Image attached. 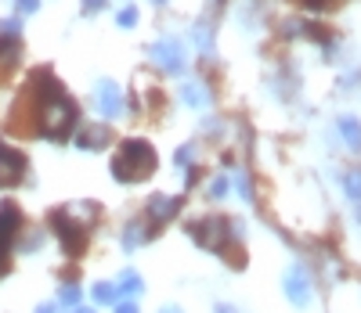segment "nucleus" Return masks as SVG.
<instances>
[{"label": "nucleus", "mask_w": 361, "mask_h": 313, "mask_svg": "<svg viewBox=\"0 0 361 313\" xmlns=\"http://www.w3.org/2000/svg\"><path fill=\"white\" fill-rule=\"evenodd\" d=\"M152 61L159 69H166V72H180V69H185V51H180L177 40H159L152 47Z\"/></svg>", "instance_id": "423d86ee"}, {"label": "nucleus", "mask_w": 361, "mask_h": 313, "mask_svg": "<svg viewBox=\"0 0 361 313\" xmlns=\"http://www.w3.org/2000/svg\"><path fill=\"white\" fill-rule=\"evenodd\" d=\"M37 313H62V306H58V302H44V306H37Z\"/></svg>", "instance_id": "bb28decb"}, {"label": "nucleus", "mask_w": 361, "mask_h": 313, "mask_svg": "<svg viewBox=\"0 0 361 313\" xmlns=\"http://www.w3.org/2000/svg\"><path fill=\"white\" fill-rule=\"evenodd\" d=\"M116 25H123V29H134L137 25V8H123L116 15Z\"/></svg>", "instance_id": "a211bd4d"}, {"label": "nucleus", "mask_w": 361, "mask_h": 313, "mask_svg": "<svg viewBox=\"0 0 361 313\" xmlns=\"http://www.w3.org/2000/svg\"><path fill=\"white\" fill-rule=\"evenodd\" d=\"M173 162H177V166H188V162H192V144H185V148H177V155H173Z\"/></svg>", "instance_id": "5701e85b"}, {"label": "nucleus", "mask_w": 361, "mask_h": 313, "mask_svg": "<svg viewBox=\"0 0 361 313\" xmlns=\"http://www.w3.org/2000/svg\"><path fill=\"white\" fill-rule=\"evenodd\" d=\"M180 98H185V105H192V108H202L209 98H206V90L199 87V83H185L180 87Z\"/></svg>", "instance_id": "ddd939ff"}, {"label": "nucleus", "mask_w": 361, "mask_h": 313, "mask_svg": "<svg viewBox=\"0 0 361 313\" xmlns=\"http://www.w3.org/2000/svg\"><path fill=\"white\" fill-rule=\"evenodd\" d=\"M304 4H307L311 11H333V8L343 4V0H304Z\"/></svg>", "instance_id": "aec40b11"}, {"label": "nucleus", "mask_w": 361, "mask_h": 313, "mask_svg": "<svg viewBox=\"0 0 361 313\" xmlns=\"http://www.w3.org/2000/svg\"><path fill=\"white\" fill-rule=\"evenodd\" d=\"M18 224H22L18 209H15V205H0V245H4V248H8V241L15 238Z\"/></svg>", "instance_id": "1a4fd4ad"}, {"label": "nucleus", "mask_w": 361, "mask_h": 313, "mask_svg": "<svg viewBox=\"0 0 361 313\" xmlns=\"http://www.w3.org/2000/svg\"><path fill=\"white\" fill-rule=\"evenodd\" d=\"M340 134H343L347 148L361 151V122H357L354 115H343V119H340Z\"/></svg>", "instance_id": "9b49d317"}, {"label": "nucleus", "mask_w": 361, "mask_h": 313, "mask_svg": "<svg viewBox=\"0 0 361 313\" xmlns=\"http://www.w3.org/2000/svg\"><path fill=\"white\" fill-rule=\"evenodd\" d=\"M98 108L105 119H116V115H123V94H119V87L112 79H102L98 83Z\"/></svg>", "instance_id": "0eeeda50"}, {"label": "nucleus", "mask_w": 361, "mask_h": 313, "mask_svg": "<svg viewBox=\"0 0 361 313\" xmlns=\"http://www.w3.org/2000/svg\"><path fill=\"white\" fill-rule=\"evenodd\" d=\"M159 313H180V309H177V306H166V309H159Z\"/></svg>", "instance_id": "7c9ffc66"}, {"label": "nucleus", "mask_w": 361, "mask_h": 313, "mask_svg": "<svg viewBox=\"0 0 361 313\" xmlns=\"http://www.w3.org/2000/svg\"><path fill=\"white\" fill-rule=\"evenodd\" d=\"M37 8H40V0H18V11L22 15H33Z\"/></svg>", "instance_id": "b1692460"}, {"label": "nucleus", "mask_w": 361, "mask_h": 313, "mask_svg": "<svg viewBox=\"0 0 361 313\" xmlns=\"http://www.w3.org/2000/svg\"><path fill=\"white\" fill-rule=\"evenodd\" d=\"M76 144H80V148H87V151L105 148V144H109V127H90V130H83Z\"/></svg>", "instance_id": "9d476101"}, {"label": "nucleus", "mask_w": 361, "mask_h": 313, "mask_svg": "<svg viewBox=\"0 0 361 313\" xmlns=\"http://www.w3.org/2000/svg\"><path fill=\"white\" fill-rule=\"evenodd\" d=\"M90 295H94V302L109 306V302H116V285H105V281H98V285L90 288Z\"/></svg>", "instance_id": "4468645a"}, {"label": "nucleus", "mask_w": 361, "mask_h": 313, "mask_svg": "<svg viewBox=\"0 0 361 313\" xmlns=\"http://www.w3.org/2000/svg\"><path fill=\"white\" fill-rule=\"evenodd\" d=\"M116 313H141V309H137V302H119Z\"/></svg>", "instance_id": "a878e982"}, {"label": "nucleus", "mask_w": 361, "mask_h": 313, "mask_svg": "<svg viewBox=\"0 0 361 313\" xmlns=\"http://www.w3.org/2000/svg\"><path fill=\"white\" fill-rule=\"evenodd\" d=\"M145 285H141V274L137 270H123L119 274V285H116V292H127V295H137Z\"/></svg>", "instance_id": "f8f14e48"}, {"label": "nucleus", "mask_w": 361, "mask_h": 313, "mask_svg": "<svg viewBox=\"0 0 361 313\" xmlns=\"http://www.w3.org/2000/svg\"><path fill=\"white\" fill-rule=\"evenodd\" d=\"M25 155L22 151H15V148H8V144H0V187H15V184H22V177H25Z\"/></svg>", "instance_id": "20e7f679"}, {"label": "nucleus", "mask_w": 361, "mask_h": 313, "mask_svg": "<svg viewBox=\"0 0 361 313\" xmlns=\"http://www.w3.org/2000/svg\"><path fill=\"white\" fill-rule=\"evenodd\" d=\"M286 299L293 306H300V309L311 302V281H307V270L304 267H289L286 270Z\"/></svg>", "instance_id": "39448f33"}, {"label": "nucleus", "mask_w": 361, "mask_h": 313, "mask_svg": "<svg viewBox=\"0 0 361 313\" xmlns=\"http://www.w3.org/2000/svg\"><path fill=\"white\" fill-rule=\"evenodd\" d=\"M80 302V288L76 285H66L62 288V306H76Z\"/></svg>", "instance_id": "412c9836"}, {"label": "nucleus", "mask_w": 361, "mask_h": 313, "mask_svg": "<svg viewBox=\"0 0 361 313\" xmlns=\"http://www.w3.org/2000/svg\"><path fill=\"white\" fill-rule=\"evenodd\" d=\"M18 58V40H11V37H0V61H11Z\"/></svg>", "instance_id": "f3484780"}, {"label": "nucleus", "mask_w": 361, "mask_h": 313, "mask_svg": "<svg viewBox=\"0 0 361 313\" xmlns=\"http://www.w3.org/2000/svg\"><path fill=\"white\" fill-rule=\"evenodd\" d=\"M188 234H192L202 248H214V253H228V260H231V263L243 267V256H235V248H231V234H235V227L224 220V216H209V220H195V224L188 227Z\"/></svg>", "instance_id": "f03ea898"}, {"label": "nucleus", "mask_w": 361, "mask_h": 313, "mask_svg": "<svg viewBox=\"0 0 361 313\" xmlns=\"http://www.w3.org/2000/svg\"><path fill=\"white\" fill-rule=\"evenodd\" d=\"M235 187H238V195H243V202H253V187H250V177L246 173L235 177Z\"/></svg>", "instance_id": "6ab92c4d"}, {"label": "nucleus", "mask_w": 361, "mask_h": 313, "mask_svg": "<svg viewBox=\"0 0 361 313\" xmlns=\"http://www.w3.org/2000/svg\"><path fill=\"white\" fill-rule=\"evenodd\" d=\"M51 227H54V234H58V238H62L66 256H80L83 248H87V227H83V224H76L66 209L51 212Z\"/></svg>", "instance_id": "7ed1b4c3"}, {"label": "nucleus", "mask_w": 361, "mask_h": 313, "mask_svg": "<svg viewBox=\"0 0 361 313\" xmlns=\"http://www.w3.org/2000/svg\"><path fill=\"white\" fill-rule=\"evenodd\" d=\"M224 191H228V180H224V177H221V180H214V195H217V198H221V195H224Z\"/></svg>", "instance_id": "cd10ccee"}, {"label": "nucleus", "mask_w": 361, "mask_h": 313, "mask_svg": "<svg viewBox=\"0 0 361 313\" xmlns=\"http://www.w3.org/2000/svg\"><path fill=\"white\" fill-rule=\"evenodd\" d=\"M177 209H180V198H170V195H156L152 202H148V216H152V224L170 220Z\"/></svg>", "instance_id": "6e6552de"}, {"label": "nucleus", "mask_w": 361, "mask_h": 313, "mask_svg": "<svg viewBox=\"0 0 361 313\" xmlns=\"http://www.w3.org/2000/svg\"><path fill=\"white\" fill-rule=\"evenodd\" d=\"M156 173V151L148 141L141 137H130L119 144L116 159H112V177L119 184H137V180H148Z\"/></svg>", "instance_id": "f257e3e1"}, {"label": "nucleus", "mask_w": 361, "mask_h": 313, "mask_svg": "<svg viewBox=\"0 0 361 313\" xmlns=\"http://www.w3.org/2000/svg\"><path fill=\"white\" fill-rule=\"evenodd\" d=\"M343 187H347V195H350V202H354V205H361V173H357V170L343 177Z\"/></svg>", "instance_id": "2eb2a0df"}, {"label": "nucleus", "mask_w": 361, "mask_h": 313, "mask_svg": "<svg viewBox=\"0 0 361 313\" xmlns=\"http://www.w3.org/2000/svg\"><path fill=\"white\" fill-rule=\"evenodd\" d=\"M73 313H94V309H90V306H80V309H73Z\"/></svg>", "instance_id": "c756f323"}, {"label": "nucleus", "mask_w": 361, "mask_h": 313, "mask_svg": "<svg viewBox=\"0 0 361 313\" xmlns=\"http://www.w3.org/2000/svg\"><path fill=\"white\" fill-rule=\"evenodd\" d=\"M152 4H166V0H152Z\"/></svg>", "instance_id": "2f4dec72"}, {"label": "nucleus", "mask_w": 361, "mask_h": 313, "mask_svg": "<svg viewBox=\"0 0 361 313\" xmlns=\"http://www.w3.org/2000/svg\"><path fill=\"white\" fill-rule=\"evenodd\" d=\"M145 241V231H141V224L134 220V224H127V231H123V248H137Z\"/></svg>", "instance_id": "dca6fc26"}, {"label": "nucleus", "mask_w": 361, "mask_h": 313, "mask_svg": "<svg viewBox=\"0 0 361 313\" xmlns=\"http://www.w3.org/2000/svg\"><path fill=\"white\" fill-rule=\"evenodd\" d=\"M0 37H18V18H4V22H0Z\"/></svg>", "instance_id": "4be33fe9"}, {"label": "nucleus", "mask_w": 361, "mask_h": 313, "mask_svg": "<svg viewBox=\"0 0 361 313\" xmlns=\"http://www.w3.org/2000/svg\"><path fill=\"white\" fill-rule=\"evenodd\" d=\"M217 313H235V309H231L228 302H221V306H217Z\"/></svg>", "instance_id": "c85d7f7f"}, {"label": "nucleus", "mask_w": 361, "mask_h": 313, "mask_svg": "<svg viewBox=\"0 0 361 313\" xmlns=\"http://www.w3.org/2000/svg\"><path fill=\"white\" fill-rule=\"evenodd\" d=\"M105 8V0H83V11L90 15V11H102Z\"/></svg>", "instance_id": "393cba45"}]
</instances>
